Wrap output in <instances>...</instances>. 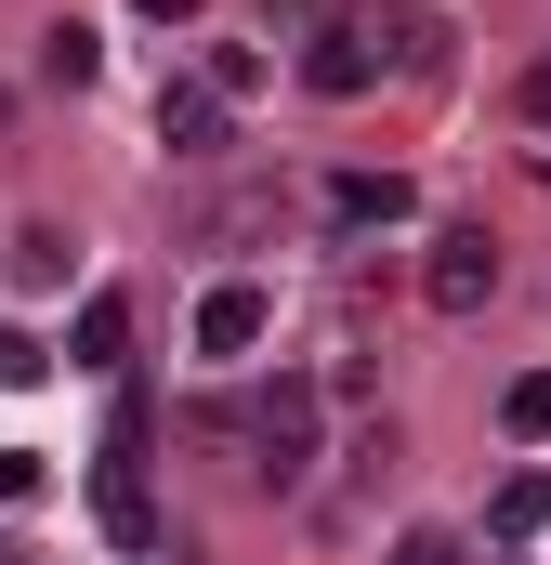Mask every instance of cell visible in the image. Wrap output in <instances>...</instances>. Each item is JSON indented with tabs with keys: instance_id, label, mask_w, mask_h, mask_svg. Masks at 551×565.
<instances>
[{
	"instance_id": "6da1fadb",
	"label": "cell",
	"mask_w": 551,
	"mask_h": 565,
	"mask_svg": "<svg viewBox=\"0 0 551 565\" xmlns=\"http://www.w3.org/2000/svg\"><path fill=\"white\" fill-rule=\"evenodd\" d=\"M381 66H408V13H315V40H302V93L355 106Z\"/></svg>"
},
{
	"instance_id": "7a4b0ae2",
	"label": "cell",
	"mask_w": 551,
	"mask_h": 565,
	"mask_svg": "<svg viewBox=\"0 0 551 565\" xmlns=\"http://www.w3.org/2000/svg\"><path fill=\"white\" fill-rule=\"evenodd\" d=\"M315 408H328V395H315V382H263V395H250V408H237V434H250V447H263V460H250V473H263V487H302V473H315Z\"/></svg>"
},
{
	"instance_id": "3957f363",
	"label": "cell",
	"mask_w": 551,
	"mask_h": 565,
	"mask_svg": "<svg viewBox=\"0 0 551 565\" xmlns=\"http://www.w3.org/2000/svg\"><path fill=\"white\" fill-rule=\"evenodd\" d=\"M486 289H499V237H486V224H433L420 302H433V316H486Z\"/></svg>"
},
{
	"instance_id": "277c9868",
	"label": "cell",
	"mask_w": 551,
	"mask_h": 565,
	"mask_svg": "<svg viewBox=\"0 0 551 565\" xmlns=\"http://www.w3.org/2000/svg\"><path fill=\"white\" fill-rule=\"evenodd\" d=\"M263 329H276V302H263L250 277L197 289V355H263Z\"/></svg>"
},
{
	"instance_id": "5b68a950",
	"label": "cell",
	"mask_w": 551,
	"mask_h": 565,
	"mask_svg": "<svg viewBox=\"0 0 551 565\" xmlns=\"http://www.w3.org/2000/svg\"><path fill=\"white\" fill-rule=\"evenodd\" d=\"M93 526H106L119 553H158V500H144V460H106V473H93Z\"/></svg>"
},
{
	"instance_id": "8992f818",
	"label": "cell",
	"mask_w": 551,
	"mask_h": 565,
	"mask_svg": "<svg viewBox=\"0 0 551 565\" xmlns=\"http://www.w3.org/2000/svg\"><path fill=\"white\" fill-rule=\"evenodd\" d=\"M224 119H237V106H224V93H197V79H171V93H158V145H171V158H224Z\"/></svg>"
},
{
	"instance_id": "52a82bcc",
	"label": "cell",
	"mask_w": 551,
	"mask_h": 565,
	"mask_svg": "<svg viewBox=\"0 0 551 565\" xmlns=\"http://www.w3.org/2000/svg\"><path fill=\"white\" fill-rule=\"evenodd\" d=\"M420 198H408V171H342L328 184V224H408Z\"/></svg>"
},
{
	"instance_id": "ba28073f",
	"label": "cell",
	"mask_w": 551,
	"mask_h": 565,
	"mask_svg": "<svg viewBox=\"0 0 551 565\" xmlns=\"http://www.w3.org/2000/svg\"><path fill=\"white\" fill-rule=\"evenodd\" d=\"M66 355H79V369H119V355H132V302H119V289H93V302H79V329H66Z\"/></svg>"
},
{
	"instance_id": "9c48e42d",
	"label": "cell",
	"mask_w": 551,
	"mask_h": 565,
	"mask_svg": "<svg viewBox=\"0 0 551 565\" xmlns=\"http://www.w3.org/2000/svg\"><path fill=\"white\" fill-rule=\"evenodd\" d=\"M40 66H53V79H66V93H79V79H93V66H106V40H93V26H79V13H53V26H40Z\"/></svg>"
},
{
	"instance_id": "30bf717a",
	"label": "cell",
	"mask_w": 551,
	"mask_h": 565,
	"mask_svg": "<svg viewBox=\"0 0 551 565\" xmlns=\"http://www.w3.org/2000/svg\"><path fill=\"white\" fill-rule=\"evenodd\" d=\"M66 250H79L66 224H26V237H13V289H66Z\"/></svg>"
},
{
	"instance_id": "8fae6325",
	"label": "cell",
	"mask_w": 551,
	"mask_h": 565,
	"mask_svg": "<svg viewBox=\"0 0 551 565\" xmlns=\"http://www.w3.org/2000/svg\"><path fill=\"white\" fill-rule=\"evenodd\" d=\"M499 434H512V447H551V369H526V382L499 395Z\"/></svg>"
},
{
	"instance_id": "7c38bea8",
	"label": "cell",
	"mask_w": 551,
	"mask_h": 565,
	"mask_svg": "<svg viewBox=\"0 0 551 565\" xmlns=\"http://www.w3.org/2000/svg\"><path fill=\"white\" fill-rule=\"evenodd\" d=\"M197 93H224V106H250V93H263V53H250V40H224V53L197 66Z\"/></svg>"
},
{
	"instance_id": "4fadbf2b",
	"label": "cell",
	"mask_w": 551,
	"mask_h": 565,
	"mask_svg": "<svg viewBox=\"0 0 551 565\" xmlns=\"http://www.w3.org/2000/svg\"><path fill=\"white\" fill-rule=\"evenodd\" d=\"M551 526V473H512V487H499V540H539Z\"/></svg>"
},
{
	"instance_id": "5bb4252c",
	"label": "cell",
	"mask_w": 551,
	"mask_h": 565,
	"mask_svg": "<svg viewBox=\"0 0 551 565\" xmlns=\"http://www.w3.org/2000/svg\"><path fill=\"white\" fill-rule=\"evenodd\" d=\"M381 565H473V553H460L446 526H408V540H395V553H381Z\"/></svg>"
},
{
	"instance_id": "9a60e30c",
	"label": "cell",
	"mask_w": 551,
	"mask_h": 565,
	"mask_svg": "<svg viewBox=\"0 0 551 565\" xmlns=\"http://www.w3.org/2000/svg\"><path fill=\"white\" fill-rule=\"evenodd\" d=\"M53 473H40V447H0V500H40Z\"/></svg>"
},
{
	"instance_id": "2e32d148",
	"label": "cell",
	"mask_w": 551,
	"mask_h": 565,
	"mask_svg": "<svg viewBox=\"0 0 551 565\" xmlns=\"http://www.w3.org/2000/svg\"><path fill=\"white\" fill-rule=\"evenodd\" d=\"M40 369H53V355H40L26 329H0V382H40Z\"/></svg>"
},
{
	"instance_id": "e0dca14e",
	"label": "cell",
	"mask_w": 551,
	"mask_h": 565,
	"mask_svg": "<svg viewBox=\"0 0 551 565\" xmlns=\"http://www.w3.org/2000/svg\"><path fill=\"white\" fill-rule=\"evenodd\" d=\"M512 106H526V119H539V132H551V53H539V66H526V79H512Z\"/></svg>"
},
{
	"instance_id": "ac0fdd59",
	"label": "cell",
	"mask_w": 551,
	"mask_h": 565,
	"mask_svg": "<svg viewBox=\"0 0 551 565\" xmlns=\"http://www.w3.org/2000/svg\"><path fill=\"white\" fill-rule=\"evenodd\" d=\"M132 13H197V0H132Z\"/></svg>"
}]
</instances>
